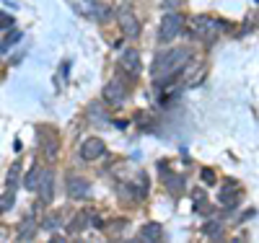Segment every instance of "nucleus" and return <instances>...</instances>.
<instances>
[{
  "instance_id": "f257e3e1",
  "label": "nucleus",
  "mask_w": 259,
  "mask_h": 243,
  "mask_svg": "<svg viewBox=\"0 0 259 243\" xmlns=\"http://www.w3.org/2000/svg\"><path fill=\"white\" fill-rule=\"evenodd\" d=\"M189 60H192V50L189 47H177V50H166L163 55H158L156 57V62H153V80L158 83V85H166V83H171L174 80L187 65H189Z\"/></svg>"
},
{
  "instance_id": "f03ea898",
  "label": "nucleus",
  "mask_w": 259,
  "mask_h": 243,
  "mask_svg": "<svg viewBox=\"0 0 259 243\" xmlns=\"http://www.w3.org/2000/svg\"><path fill=\"white\" fill-rule=\"evenodd\" d=\"M182 29H184V16L177 13V11H171V13H166L163 21H161L158 39H161V41H171V39H177V36L182 34Z\"/></svg>"
},
{
  "instance_id": "7ed1b4c3",
  "label": "nucleus",
  "mask_w": 259,
  "mask_h": 243,
  "mask_svg": "<svg viewBox=\"0 0 259 243\" xmlns=\"http://www.w3.org/2000/svg\"><path fill=\"white\" fill-rule=\"evenodd\" d=\"M65 191H68V197H73V200H85V197H91V184L85 181L83 176L70 173L68 179H65Z\"/></svg>"
},
{
  "instance_id": "20e7f679",
  "label": "nucleus",
  "mask_w": 259,
  "mask_h": 243,
  "mask_svg": "<svg viewBox=\"0 0 259 243\" xmlns=\"http://www.w3.org/2000/svg\"><path fill=\"white\" fill-rule=\"evenodd\" d=\"M104 99L109 101V104H122L124 99H127V85H124V80L122 78H114V80H109L104 85Z\"/></svg>"
},
{
  "instance_id": "39448f33",
  "label": "nucleus",
  "mask_w": 259,
  "mask_h": 243,
  "mask_svg": "<svg viewBox=\"0 0 259 243\" xmlns=\"http://www.w3.org/2000/svg\"><path fill=\"white\" fill-rule=\"evenodd\" d=\"M215 24L207 18V16H197V18H192V34L197 36V39H205V41H210L212 36H215V29H212Z\"/></svg>"
},
{
  "instance_id": "423d86ee",
  "label": "nucleus",
  "mask_w": 259,
  "mask_h": 243,
  "mask_svg": "<svg viewBox=\"0 0 259 243\" xmlns=\"http://www.w3.org/2000/svg\"><path fill=\"white\" fill-rule=\"evenodd\" d=\"M52 186H55V173L52 171H41V179H39V186H36V191H39V202L41 205H50L52 202Z\"/></svg>"
},
{
  "instance_id": "0eeeda50",
  "label": "nucleus",
  "mask_w": 259,
  "mask_h": 243,
  "mask_svg": "<svg viewBox=\"0 0 259 243\" xmlns=\"http://www.w3.org/2000/svg\"><path fill=\"white\" fill-rule=\"evenodd\" d=\"M106 153V145H104V140H99V137H89L83 142V148H80V156L85 158V161H96V158H101Z\"/></svg>"
},
{
  "instance_id": "6e6552de",
  "label": "nucleus",
  "mask_w": 259,
  "mask_h": 243,
  "mask_svg": "<svg viewBox=\"0 0 259 243\" xmlns=\"http://www.w3.org/2000/svg\"><path fill=\"white\" fill-rule=\"evenodd\" d=\"M39 148L50 158L57 156V135H55V129H45V127L39 129Z\"/></svg>"
},
{
  "instance_id": "1a4fd4ad",
  "label": "nucleus",
  "mask_w": 259,
  "mask_h": 243,
  "mask_svg": "<svg viewBox=\"0 0 259 243\" xmlns=\"http://www.w3.org/2000/svg\"><path fill=\"white\" fill-rule=\"evenodd\" d=\"M119 65H122V70H124V73H130V75L135 78V75L143 70V65H140V52H138V50H127V52L122 55Z\"/></svg>"
},
{
  "instance_id": "9d476101",
  "label": "nucleus",
  "mask_w": 259,
  "mask_h": 243,
  "mask_svg": "<svg viewBox=\"0 0 259 243\" xmlns=\"http://www.w3.org/2000/svg\"><path fill=\"white\" fill-rule=\"evenodd\" d=\"M117 18H119V26H122V31L130 36V39H135L138 34H140V24H138V18L130 13V11H119L117 13Z\"/></svg>"
},
{
  "instance_id": "9b49d317",
  "label": "nucleus",
  "mask_w": 259,
  "mask_h": 243,
  "mask_svg": "<svg viewBox=\"0 0 259 243\" xmlns=\"http://www.w3.org/2000/svg\"><path fill=\"white\" fill-rule=\"evenodd\" d=\"M218 200H221V205H226V207H236V205H239V200H241V189L233 186V184H226L223 191L218 194Z\"/></svg>"
},
{
  "instance_id": "f8f14e48",
  "label": "nucleus",
  "mask_w": 259,
  "mask_h": 243,
  "mask_svg": "<svg viewBox=\"0 0 259 243\" xmlns=\"http://www.w3.org/2000/svg\"><path fill=\"white\" fill-rule=\"evenodd\" d=\"M161 238H163V228L156 225V223L143 225V230H140V235H138V240H150V243H158Z\"/></svg>"
},
{
  "instance_id": "ddd939ff",
  "label": "nucleus",
  "mask_w": 259,
  "mask_h": 243,
  "mask_svg": "<svg viewBox=\"0 0 259 243\" xmlns=\"http://www.w3.org/2000/svg\"><path fill=\"white\" fill-rule=\"evenodd\" d=\"M202 233H205V238H210V240H221V238H223V225L218 223V220H207V223L202 225Z\"/></svg>"
},
{
  "instance_id": "4468645a",
  "label": "nucleus",
  "mask_w": 259,
  "mask_h": 243,
  "mask_svg": "<svg viewBox=\"0 0 259 243\" xmlns=\"http://www.w3.org/2000/svg\"><path fill=\"white\" fill-rule=\"evenodd\" d=\"M34 233H36V223H34V217H29V220H24V223L18 225V240H31L34 238Z\"/></svg>"
},
{
  "instance_id": "2eb2a0df",
  "label": "nucleus",
  "mask_w": 259,
  "mask_h": 243,
  "mask_svg": "<svg viewBox=\"0 0 259 243\" xmlns=\"http://www.w3.org/2000/svg\"><path fill=\"white\" fill-rule=\"evenodd\" d=\"M166 189L174 194V197H179V194L184 191V179H182V173H171V176H166Z\"/></svg>"
},
{
  "instance_id": "dca6fc26",
  "label": "nucleus",
  "mask_w": 259,
  "mask_h": 243,
  "mask_svg": "<svg viewBox=\"0 0 259 243\" xmlns=\"http://www.w3.org/2000/svg\"><path fill=\"white\" fill-rule=\"evenodd\" d=\"M41 171L45 168H39V166H34L29 173H26V179H24V186L29 189V191H36V186H39V179H41Z\"/></svg>"
},
{
  "instance_id": "f3484780",
  "label": "nucleus",
  "mask_w": 259,
  "mask_h": 243,
  "mask_svg": "<svg viewBox=\"0 0 259 243\" xmlns=\"http://www.w3.org/2000/svg\"><path fill=\"white\" fill-rule=\"evenodd\" d=\"M18 39H21V31H18V29H11V36H8V39H3V44H0V52H8Z\"/></svg>"
},
{
  "instance_id": "a211bd4d",
  "label": "nucleus",
  "mask_w": 259,
  "mask_h": 243,
  "mask_svg": "<svg viewBox=\"0 0 259 243\" xmlns=\"http://www.w3.org/2000/svg\"><path fill=\"white\" fill-rule=\"evenodd\" d=\"M18 173H21V163H13L8 168V189H13L18 184Z\"/></svg>"
},
{
  "instance_id": "6ab92c4d",
  "label": "nucleus",
  "mask_w": 259,
  "mask_h": 243,
  "mask_svg": "<svg viewBox=\"0 0 259 243\" xmlns=\"http://www.w3.org/2000/svg\"><path fill=\"white\" fill-rule=\"evenodd\" d=\"M13 202H16V197H13V189H11V191H6L3 197H0V212H3V210H11Z\"/></svg>"
},
{
  "instance_id": "aec40b11",
  "label": "nucleus",
  "mask_w": 259,
  "mask_h": 243,
  "mask_svg": "<svg viewBox=\"0 0 259 243\" xmlns=\"http://www.w3.org/2000/svg\"><path fill=\"white\" fill-rule=\"evenodd\" d=\"M60 223H62V217H60V215H52V217H45V223H41V225L52 230V228H57Z\"/></svg>"
},
{
  "instance_id": "412c9836",
  "label": "nucleus",
  "mask_w": 259,
  "mask_h": 243,
  "mask_svg": "<svg viewBox=\"0 0 259 243\" xmlns=\"http://www.w3.org/2000/svg\"><path fill=\"white\" fill-rule=\"evenodd\" d=\"M202 181H205V184H215V171L205 168V171H202Z\"/></svg>"
},
{
  "instance_id": "4be33fe9",
  "label": "nucleus",
  "mask_w": 259,
  "mask_h": 243,
  "mask_svg": "<svg viewBox=\"0 0 259 243\" xmlns=\"http://www.w3.org/2000/svg\"><path fill=\"white\" fill-rule=\"evenodd\" d=\"M184 0H166V8H179Z\"/></svg>"
}]
</instances>
